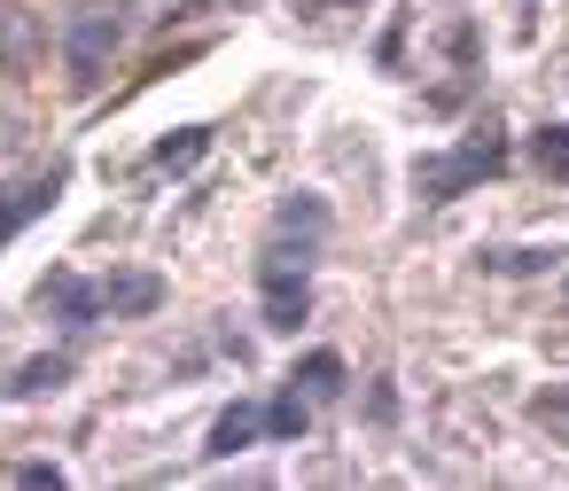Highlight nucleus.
Here are the masks:
<instances>
[{"instance_id": "1", "label": "nucleus", "mask_w": 569, "mask_h": 491, "mask_svg": "<svg viewBox=\"0 0 569 491\" xmlns=\"http://www.w3.org/2000/svg\"><path fill=\"white\" fill-rule=\"evenodd\" d=\"M126 48V17L110 9V0H87V9H71V32H63V63H71V94H94L110 79Z\"/></svg>"}, {"instance_id": "2", "label": "nucleus", "mask_w": 569, "mask_h": 491, "mask_svg": "<svg viewBox=\"0 0 569 491\" xmlns=\"http://www.w3.org/2000/svg\"><path fill=\"white\" fill-rule=\"evenodd\" d=\"M499 157H507V141H499V126L483 118L476 141H460L452 157H421V164H413V196H421V203H452V196H468L476 180H491Z\"/></svg>"}, {"instance_id": "3", "label": "nucleus", "mask_w": 569, "mask_h": 491, "mask_svg": "<svg viewBox=\"0 0 569 491\" xmlns=\"http://www.w3.org/2000/svg\"><path fill=\"white\" fill-rule=\"evenodd\" d=\"M305 273H312V250L266 234V250H258V297H266V328L273 335H289L305 320V304H312V281Z\"/></svg>"}, {"instance_id": "4", "label": "nucleus", "mask_w": 569, "mask_h": 491, "mask_svg": "<svg viewBox=\"0 0 569 491\" xmlns=\"http://www.w3.org/2000/svg\"><path fill=\"white\" fill-rule=\"evenodd\" d=\"M40 63H48V24H40V9L0 0V71H9V79H40Z\"/></svg>"}, {"instance_id": "5", "label": "nucleus", "mask_w": 569, "mask_h": 491, "mask_svg": "<svg viewBox=\"0 0 569 491\" xmlns=\"http://www.w3.org/2000/svg\"><path fill=\"white\" fill-rule=\"evenodd\" d=\"M32 304L63 328V335H87L94 320H102V289H87L79 273H40V289H32Z\"/></svg>"}, {"instance_id": "6", "label": "nucleus", "mask_w": 569, "mask_h": 491, "mask_svg": "<svg viewBox=\"0 0 569 491\" xmlns=\"http://www.w3.org/2000/svg\"><path fill=\"white\" fill-rule=\"evenodd\" d=\"M63 180H71V164H48V172L17 180V188H0V250H9V234H17V227H32V219L63 196Z\"/></svg>"}, {"instance_id": "7", "label": "nucleus", "mask_w": 569, "mask_h": 491, "mask_svg": "<svg viewBox=\"0 0 569 491\" xmlns=\"http://www.w3.org/2000/svg\"><path fill=\"white\" fill-rule=\"evenodd\" d=\"M157 304H164V281L157 273H110L102 281V312L110 320H149Z\"/></svg>"}, {"instance_id": "8", "label": "nucleus", "mask_w": 569, "mask_h": 491, "mask_svg": "<svg viewBox=\"0 0 569 491\" xmlns=\"http://www.w3.org/2000/svg\"><path fill=\"white\" fill-rule=\"evenodd\" d=\"M71 382V351H48V359H24L9 382H0V398H56Z\"/></svg>"}, {"instance_id": "9", "label": "nucleus", "mask_w": 569, "mask_h": 491, "mask_svg": "<svg viewBox=\"0 0 569 491\" xmlns=\"http://www.w3.org/2000/svg\"><path fill=\"white\" fill-rule=\"evenodd\" d=\"M273 234H281V242L320 250V242H328V203H320V196H289V203L273 211Z\"/></svg>"}, {"instance_id": "10", "label": "nucleus", "mask_w": 569, "mask_h": 491, "mask_svg": "<svg viewBox=\"0 0 569 491\" xmlns=\"http://www.w3.org/2000/svg\"><path fill=\"white\" fill-rule=\"evenodd\" d=\"M258 429H266V413H258V405H227V413L211 421V444H203V452H211V460H234V452H250V444H258Z\"/></svg>"}, {"instance_id": "11", "label": "nucleus", "mask_w": 569, "mask_h": 491, "mask_svg": "<svg viewBox=\"0 0 569 491\" xmlns=\"http://www.w3.org/2000/svg\"><path fill=\"white\" fill-rule=\"evenodd\" d=\"M289 390H297V398H312V405H328V398L343 390V359H336V351H312V359H297Z\"/></svg>"}, {"instance_id": "12", "label": "nucleus", "mask_w": 569, "mask_h": 491, "mask_svg": "<svg viewBox=\"0 0 569 491\" xmlns=\"http://www.w3.org/2000/svg\"><path fill=\"white\" fill-rule=\"evenodd\" d=\"M203 149H211V133H203V126H180V133H164V141L149 149V172H188Z\"/></svg>"}, {"instance_id": "13", "label": "nucleus", "mask_w": 569, "mask_h": 491, "mask_svg": "<svg viewBox=\"0 0 569 491\" xmlns=\"http://www.w3.org/2000/svg\"><path fill=\"white\" fill-rule=\"evenodd\" d=\"M530 421H538L553 444H569V382H546V390L530 398Z\"/></svg>"}, {"instance_id": "14", "label": "nucleus", "mask_w": 569, "mask_h": 491, "mask_svg": "<svg viewBox=\"0 0 569 491\" xmlns=\"http://www.w3.org/2000/svg\"><path fill=\"white\" fill-rule=\"evenodd\" d=\"M266 429H273V437H305V429H312V398L281 390V398L266 405Z\"/></svg>"}, {"instance_id": "15", "label": "nucleus", "mask_w": 569, "mask_h": 491, "mask_svg": "<svg viewBox=\"0 0 569 491\" xmlns=\"http://www.w3.org/2000/svg\"><path fill=\"white\" fill-rule=\"evenodd\" d=\"M530 157H538V172H546V180H561V188H569V126H546V133L530 141Z\"/></svg>"}, {"instance_id": "16", "label": "nucleus", "mask_w": 569, "mask_h": 491, "mask_svg": "<svg viewBox=\"0 0 569 491\" xmlns=\"http://www.w3.org/2000/svg\"><path fill=\"white\" fill-rule=\"evenodd\" d=\"M553 258H561V250H483L491 273H546Z\"/></svg>"}, {"instance_id": "17", "label": "nucleus", "mask_w": 569, "mask_h": 491, "mask_svg": "<svg viewBox=\"0 0 569 491\" xmlns=\"http://www.w3.org/2000/svg\"><path fill=\"white\" fill-rule=\"evenodd\" d=\"M17 141H24V118H17L9 102H0V157H17Z\"/></svg>"}, {"instance_id": "18", "label": "nucleus", "mask_w": 569, "mask_h": 491, "mask_svg": "<svg viewBox=\"0 0 569 491\" xmlns=\"http://www.w3.org/2000/svg\"><path fill=\"white\" fill-rule=\"evenodd\" d=\"M17 475H24V483H48V491H56V483H63V468H48V460H24V468H17Z\"/></svg>"}, {"instance_id": "19", "label": "nucleus", "mask_w": 569, "mask_h": 491, "mask_svg": "<svg viewBox=\"0 0 569 491\" xmlns=\"http://www.w3.org/2000/svg\"><path fill=\"white\" fill-rule=\"evenodd\" d=\"M297 17H320V9H359V0H289Z\"/></svg>"}, {"instance_id": "20", "label": "nucleus", "mask_w": 569, "mask_h": 491, "mask_svg": "<svg viewBox=\"0 0 569 491\" xmlns=\"http://www.w3.org/2000/svg\"><path fill=\"white\" fill-rule=\"evenodd\" d=\"M530 9H538V0H515V32H530Z\"/></svg>"}]
</instances>
